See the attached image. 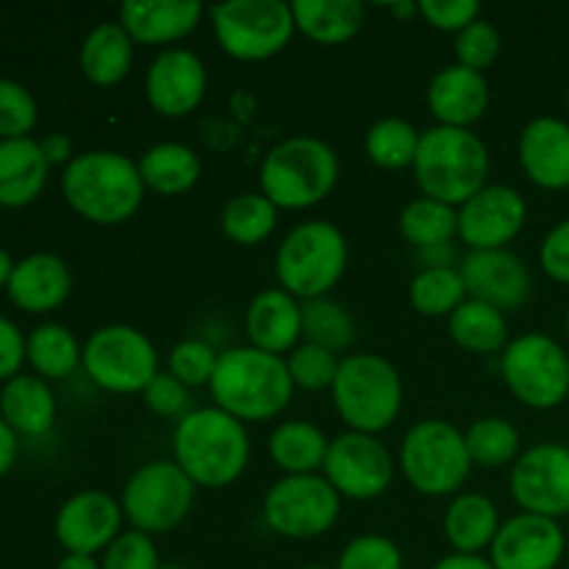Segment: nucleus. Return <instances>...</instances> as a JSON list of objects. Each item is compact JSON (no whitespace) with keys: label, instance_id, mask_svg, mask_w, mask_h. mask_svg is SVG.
<instances>
[{"label":"nucleus","instance_id":"1","mask_svg":"<svg viewBox=\"0 0 569 569\" xmlns=\"http://www.w3.org/2000/svg\"><path fill=\"white\" fill-rule=\"evenodd\" d=\"M172 461L192 478L194 487H231L248 470V428L217 406H198L172 428Z\"/></svg>","mask_w":569,"mask_h":569},{"label":"nucleus","instance_id":"2","mask_svg":"<svg viewBox=\"0 0 569 569\" xmlns=\"http://www.w3.org/2000/svg\"><path fill=\"white\" fill-rule=\"evenodd\" d=\"M209 392L217 409L248 426L283 415L292 403L295 383L287 359L264 353L253 345H239L220 353Z\"/></svg>","mask_w":569,"mask_h":569},{"label":"nucleus","instance_id":"3","mask_svg":"<svg viewBox=\"0 0 569 569\" xmlns=\"http://www.w3.org/2000/svg\"><path fill=\"white\" fill-rule=\"evenodd\" d=\"M61 192L70 209L94 226H122L139 211L144 183L137 161L117 150H87L64 167Z\"/></svg>","mask_w":569,"mask_h":569},{"label":"nucleus","instance_id":"4","mask_svg":"<svg viewBox=\"0 0 569 569\" xmlns=\"http://www.w3.org/2000/svg\"><path fill=\"white\" fill-rule=\"evenodd\" d=\"M411 170L422 198L459 209L489 183L492 156L472 128L433 126L422 131Z\"/></svg>","mask_w":569,"mask_h":569},{"label":"nucleus","instance_id":"5","mask_svg":"<svg viewBox=\"0 0 569 569\" xmlns=\"http://www.w3.org/2000/svg\"><path fill=\"white\" fill-rule=\"evenodd\" d=\"M339 181V156L326 139L289 137L267 150L259 167L261 194L278 209L303 211L322 203Z\"/></svg>","mask_w":569,"mask_h":569},{"label":"nucleus","instance_id":"6","mask_svg":"<svg viewBox=\"0 0 569 569\" xmlns=\"http://www.w3.org/2000/svg\"><path fill=\"white\" fill-rule=\"evenodd\" d=\"M331 400L348 431L378 437L398 422L403 409V378L383 356H342Z\"/></svg>","mask_w":569,"mask_h":569},{"label":"nucleus","instance_id":"7","mask_svg":"<svg viewBox=\"0 0 569 569\" xmlns=\"http://www.w3.org/2000/svg\"><path fill=\"white\" fill-rule=\"evenodd\" d=\"M350 248L345 233L328 220H309L283 237L276 253L278 287L300 303L328 298L348 270Z\"/></svg>","mask_w":569,"mask_h":569},{"label":"nucleus","instance_id":"8","mask_svg":"<svg viewBox=\"0 0 569 569\" xmlns=\"http://www.w3.org/2000/svg\"><path fill=\"white\" fill-rule=\"evenodd\" d=\"M398 465L409 487L426 498H456L472 472L465 431L448 420L411 426L400 442Z\"/></svg>","mask_w":569,"mask_h":569},{"label":"nucleus","instance_id":"9","mask_svg":"<svg viewBox=\"0 0 569 569\" xmlns=\"http://www.w3.org/2000/svg\"><path fill=\"white\" fill-rule=\"evenodd\" d=\"M500 376L522 406L559 409L569 398V356L548 333H520L500 353Z\"/></svg>","mask_w":569,"mask_h":569},{"label":"nucleus","instance_id":"10","mask_svg":"<svg viewBox=\"0 0 569 569\" xmlns=\"http://www.w3.org/2000/svg\"><path fill=\"white\" fill-rule=\"evenodd\" d=\"M194 495L198 487L176 461H148L122 487V517L148 537L170 533L189 517Z\"/></svg>","mask_w":569,"mask_h":569},{"label":"nucleus","instance_id":"11","mask_svg":"<svg viewBox=\"0 0 569 569\" xmlns=\"http://www.w3.org/2000/svg\"><path fill=\"white\" fill-rule=\"evenodd\" d=\"M209 22L220 48L237 61L272 59L298 31L292 6L283 0H233L211 6Z\"/></svg>","mask_w":569,"mask_h":569},{"label":"nucleus","instance_id":"12","mask_svg":"<svg viewBox=\"0 0 569 569\" xmlns=\"http://www.w3.org/2000/svg\"><path fill=\"white\" fill-rule=\"evenodd\" d=\"M83 370L94 387L111 395H142L159 376V350L133 326H103L83 345Z\"/></svg>","mask_w":569,"mask_h":569},{"label":"nucleus","instance_id":"13","mask_svg":"<svg viewBox=\"0 0 569 569\" xmlns=\"http://www.w3.org/2000/svg\"><path fill=\"white\" fill-rule=\"evenodd\" d=\"M261 515L267 528L278 537L317 539L337 526L342 515V498L322 472L283 476L267 489Z\"/></svg>","mask_w":569,"mask_h":569},{"label":"nucleus","instance_id":"14","mask_svg":"<svg viewBox=\"0 0 569 569\" xmlns=\"http://www.w3.org/2000/svg\"><path fill=\"white\" fill-rule=\"evenodd\" d=\"M322 476L339 492V498L376 500L392 487L395 459L387 445L372 433L345 431L328 445Z\"/></svg>","mask_w":569,"mask_h":569},{"label":"nucleus","instance_id":"15","mask_svg":"<svg viewBox=\"0 0 569 569\" xmlns=\"http://www.w3.org/2000/svg\"><path fill=\"white\" fill-rule=\"evenodd\" d=\"M509 489L526 515L559 520L569 515V445L539 442L511 465Z\"/></svg>","mask_w":569,"mask_h":569},{"label":"nucleus","instance_id":"16","mask_svg":"<svg viewBox=\"0 0 569 569\" xmlns=\"http://www.w3.org/2000/svg\"><path fill=\"white\" fill-rule=\"evenodd\" d=\"M528 220V203L515 187L487 183L459 206V239L467 250H506Z\"/></svg>","mask_w":569,"mask_h":569},{"label":"nucleus","instance_id":"17","mask_svg":"<svg viewBox=\"0 0 569 569\" xmlns=\"http://www.w3.org/2000/svg\"><path fill=\"white\" fill-rule=\"evenodd\" d=\"M209 72L203 59L187 48H167L150 61L144 72V98L161 117L181 120L206 98Z\"/></svg>","mask_w":569,"mask_h":569},{"label":"nucleus","instance_id":"18","mask_svg":"<svg viewBox=\"0 0 569 569\" xmlns=\"http://www.w3.org/2000/svg\"><path fill=\"white\" fill-rule=\"evenodd\" d=\"M567 537L559 520L539 515L509 517L489 548L495 569H556L565 559Z\"/></svg>","mask_w":569,"mask_h":569},{"label":"nucleus","instance_id":"19","mask_svg":"<svg viewBox=\"0 0 569 569\" xmlns=\"http://www.w3.org/2000/svg\"><path fill=\"white\" fill-rule=\"evenodd\" d=\"M467 298L483 300L506 315L517 311L531 298V270L517 253L506 250H467L459 261Z\"/></svg>","mask_w":569,"mask_h":569},{"label":"nucleus","instance_id":"20","mask_svg":"<svg viewBox=\"0 0 569 569\" xmlns=\"http://www.w3.org/2000/svg\"><path fill=\"white\" fill-rule=\"evenodd\" d=\"M122 506L100 489H87L67 500L56 515V539L67 553L94 556L103 553L122 533Z\"/></svg>","mask_w":569,"mask_h":569},{"label":"nucleus","instance_id":"21","mask_svg":"<svg viewBox=\"0 0 569 569\" xmlns=\"http://www.w3.org/2000/svg\"><path fill=\"white\" fill-rule=\"evenodd\" d=\"M244 331L253 348L287 359L303 339V303L287 289H261L244 311Z\"/></svg>","mask_w":569,"mask_h":569},{"label":"nucleus","instance_id":"22","mask_svg":"<svg viewBox=\"0 0 569 569\" xmlns=\"http://www.w3.org/2000/svg\"><path fill=\"white\" fill-rule=\"evenodd\" d=\"M517 156L531 183L548 192L569 189V122L559 117L531 120L522 128Z\"/></svg>","mask_w":569,"mask_h":569},{"label":"nucleus","instance_id":"23","mask_svg":"<svg viewBox=\"0 0 569 569\" xmlns=\"http://www.w3.org/2000/svg\"><path fill=\"white\" fill-rule=\"evenodd\" d=\"M203 6L192 0H128L120 6V26L133 44L170 48L198 28Z\"/></svg>","mask_w":569,"mask_h":569},{"label":"nucleus","instance_id":"24","mask_svg":"<svg viewBox=\"0 0 569 569\" xmlns=\"http://www.w3.org/2000/svg\"><path fill=\"white\" fill-rule=\"evenodd\" d=\"M428 109L437 126L472 128L489 109V81L483 72L450 64L428 83Z\"/></svg>","mask_w":569,"mask_h":569},{"label":"nucleus","instance_id":"25","mask_svg":"<svg viewBox=\"0 0 569 569\" xmlns=\"http://www.w3.org/2000/svg\"><path fill=\"white\" fill-rule=\"evenodd\" d=\"M72 289L70 267L53 253L26 256L14 264L9 281V298L28 315H44L59 309Z\"/></svg>","mask_w":569,"mask_h":569},{"label":"nucleus","instance_id":"26","mask_svg":"<svg viewBox=\"0 0 569 569\" xmlns=\"http://www.w3.org/2000/svg\"><path fill=\"white\" fill-rule=\"evenodd\" d=\"M442 531L453 553L481 556L500 531L498 506L481 492H459L445 509Z\"/></svg>","mask_w":569,"mask_h":569},{"label":"nucleus","instance_id":"27","mask_svg":"<svg viewBox=\"0 0 569 569\" xmlns=\"http://www.w3.org/2000/svg\"><path fill=\"white\" fill-rule=\"evenodd\" d=\"M50 164L42 148L26 139H3L0 142V206L22 209L42 194Z\"/></svg>","mask_w":569,"mask_h":569},{"label":"nucleus","instance_id":"28","mask_svg":"<svg viewBox=\"0 0 569 569\" xmlns=\"http://www.w3.org/2000/svg\"><path fill=\"white\" fill-rule=\"evenodd\" d=\"M78 64L94 87H114L126 81L133 64V39L120 22H100L87 33L78 53Z\"/></svg>","mask_w":569,"mask_h":569},{"label":"nucleus","instance_id":"29","mask_svg":"<svg viewBox=\"0 0 569 569\" xmlns=\"http://www.w3.org/2000/svg\"><path fill=\"white\" fill-rule=\"evenodd\" d=\"M295 28L317 44H345L361 31L367 9L361 0H295Z\"/></svg>","mask_w":569,"mask_h":569},{"label":"nucleus","instance_id":"30","mask_svg":"<svg viewBox=\"0 0 569 569\" xmlns=\"http://www.w3.org/2000/svg\"><path fill=\"white\" fill-rule=\"evenodd\" d=\"M328 445H331V439L315 422L287 420L272 428L267 450H270L272 465L283 476H315V472H322Z\"/></svg>","mask_w":569,"mask_h":569},{"label":"nucleus","instance_id":"31","mask_svg":"<svg viewBox=\"0 0 569 569\" xmlns=\"http://www.w3.org/2000/svg\"><path fill=\"white\" fill-rule=\"evenodd\" d=\"M139 176H142L144 189L164 198L189 192L200 181V156L183 142H159L142 153L137 161Z\"/></svg>","mask_w":569,"mask_h":569},{"label":"nucleus","instance_id":"32","mask_svg":"<svg viewBox=\"0 0 569 569\" xmlns=\"http://www.w3.org/2000/svg\"><path fill=\"white\" fill-rule=\"evenodd\" d=\"M448 333L461 350L476 356L503 353L506 345L511 342L509 320L503 311L476 298H467L448 317Z\"/></svg>","mask_w":569,"mask_h":569},{"label":"nucleus","instance_id":"33","mask_svg":"<svg viewBox=\"0 0 569 569\" xmlns=\"http://www.w3.org/2000/svg\"><path fill=\"white\" fill-rule=\"evenodd\" d=\"M0 411L11 431L42 437L53 428L56 398L42 378L17 376L6 381L3 392H0Z\"/></svg>","mask_w":569,"mask_h":569},{"label":"nucleus","instance_id":"34","mask_svg":"<svg viewBox=\"0 0 569 569\" xmlns=\"http://www.w3.org/2000/svg\"><path fill=\"white\" fill-rule=\"evenodd\" d=\"M26 359L42 378L61 381L78 370L83 348L70 328L59 326V322H44V326L33 328L31 337L26 339Z\"/></svg>","mask_w":569,"mask_h":569},{"label":"nucleus","instance_id":"35","mask_svg":"<svg viewBox=\"0 0 569 569\" xmlns=\"http://www.w3.org/2000/svg\"><path fill=\"white\" fill-rule=\"evenodd\" d=\"M398 226L406 242L417 250L453 244L459 237V209L431 198H417L400 211Z\"/></svg>","mask_w":569,"mask_h":569},{"label":"nucleus","instance_id":"36","mask_svg":"<svg viewBox=\"0 0 569 569\" xmlns=\"http://www.w3.org/2000/svg\"><path fill=\"white\" fill-rule=\"evenodd\" d=\"M278 211L281 209L261 192L237 194V198L228 200L220 214L222 233L231 242L253 248V244H261L272 237L278 226Z\"/></svg>","mask_w":569,"mask_h":569},{"label":"nucleus","instance_id":"37","mask_svg":"<svg viewBox=\"0 0 569 569\" xmlns=\"http://www.w3.org/2000/svg\"><path fill=\"white\" fill-rule=\"evenodd\" d=\"M422 133L403 117H383L367 128L365 153L381 170H409L415 167Z\"/></svg>","mask_w":569,"mask_h":569},{"label":"nucleus","instance_id":"38","mask_svg":"<svg viewBox=\"0 0 569 569\" xmlns=\"http://www.w3.org/2000/svg\"><path fill=\"white\" fill-rule=\"evenodd\" d=\"M467 300L459 267H426L409 283V303L422 317H450Z\"/></svg>","mask_w":569,"mask_h":569},{"label":"nucleus","instance_id":"39","mask_svg":"<svg viewBox=\"0 0 569 569\" xmlns=\"http://www.w3.org/2000/svg\"><path fill=\"white\" fill-rule=\"evenodd\" d=\"M472 467L500 470L520 459V431L506 417H481L465 431Z\"/></svg>","mask_w":569,"mask_h":569},{"label":"nucleus","instance_id":"40","mask_svg":"<svg viewBox=\"0 0 569 569\" xmlns=\"http://www.w3.org/2000/svg\"><path fill=\"white\" fill-rule=\"evenodd\" d=\"M303 339L317 348H326L331 353L342 356L356 342V320L348 306L328 298L306 300L303 303Z\"/></svg>","mask_w":569,"mask_h":569},{"label":"nucleus","instance_id":"41","mask_svg":"<svg viewBox=\"0 0 569 569\" xmlns=\"http://www.w3.org/2000/svg\"><path fill=\"white\" fill-rule=\"evenodd\" d=\"M339 361H342V356L309 342L298 345L287 356V367L295 389H306V392H326V389H331L333 381H337Z\"/></svg>","mask_w":569,"mask_h":569},{"label":"nucleus","instance_id":"42","mask_svg":"<svg viewBox=\"0 0 569 569\" xmlns=\"http://www.w3.org/2000/svg\"><path fill=\"white\" fill-rule=\"evenodd\" d=\"M217 359H220V353L206 339H183L167 356V372L189 389L209 387L217 370Z\"/></svg>","mask_w":569,"mask_h":569},{"label":"nucleus","instance_id":"43","mask_svg":"<svg viewBox=\"0 0 569 569\" xmlns=\"http://www.w3.org/2000/svg\"><path fill=\"white\" fill-rule=\"evenodd\" d=\"M337 569H403V553L383 533H361L345 545Z\"/></svg>","mask_w":569,"mask_h":569},{"label":"nucleus","instance_id":"44","mask_svg":"<svg viewBox=\"0 0 569 569\" xmlns=\"http://www.w3.org/2000/svg\"><path fill=\"white\" fill-rule=\"evenodd\" d=\"M500 33L498 28L489 20H476L472 26H467L465 31L456 33L453 53L456 64L467 67V70L487 72L489 67L498 61L500 56Z\"/></svg>","mask_w":569,"mask_h":569},{"label":"nucleus","instance_id":"45","mask_svg":"<svg viewBox=\"0 0 569 569\" xmlns=\"http://www.w3.org/2000/svg\"><path fill=\"white\" fill-rule=\"evenodd\" d=\"M37 126V100L22 83L0 78V142L26 139Z\"/></svg>","mask_w":569,"mask_h":569},{"label":"nucleus","instance_id":"46","mask_svg":"<svg viewBox=\"0 0 569 569\" xmlns=\"http://www.w3.org/2000/svg\"><path fill=\"white\" fill-rule=\"evenodd\" d=\"M100 569H161L159 548L153 537L128 528L103 550Z\"/></svg>","mask_w":569,"mask_h":569},{"label":"nucleus","instance_id":"47","mask_svg":"<svg viewBox=\"0 0 569 569\" xmlns=\"http://www.w3.org/2000/svg\"><path fill=\"white\" fill-rule=\"evenodd\" d=\"M144 409L153 411L156 417H167V420H183L189 411H194L192 406V389L183 387L176 376L170 372H159L153 381L144 387L142 392Z\"/></svg>","mask_w":569,"mask_h":569},{"label":"nucleus","instance_id":"48","mask_svg":"<svg viewBox=\"0 0 569 569\" xmlns=\"http://www.w3.org/2000/svg\"><path fill=\"white\" fill-rule=\"evenodd\" d=\"M420 17L442 33H461L467 26L481 20L478 0H420Z\"/></svg>","mask_w":569,"mask_h":569},{"label":"nucleus","instance_id":"49","mask_svg":"<svg viewBox=\"0 0 569 569\" xmlns=\"http://www.w3.org/2000/svg\"><path fill=\"white\" fill-rule=\"evenodd\" d=\"M539 264H542L545 276L553 278L556 283L569 287V217L561 220L548 231L539 248Z\"/></svg>","mask_w":569,"mask_h":569},{"label":"nucleus","instance_id":"50","mask_svg":"<svg viewBox=\"0 0 569 569\" xmlns=\"http://www.w3.org/2000/svg\"><path fill=\"white\" fill-rule=\"evenodd\" d=\"M22 361H26V339L14 322L0 317V381L17 378Z\"/></svg>","mask_w":569,"mask_h":569},{"label":"nucleus","instance_id":"51","mask_svg":"<svg viewBox=\"0 0 569 569\" xmlns=\"http://www.w3.org/2000/svg\"><path fill=\"white\" fill-rule=\"evenodd\" d=\"M39 148H42L44 161H48L50 167H56V164L67 167L72 159H76V156H72V142L67 133H48V137L39 142Z\"/></svg>","mask_w":569,"mask_h":569},{"label":"nucleus","instance_id":"52","mask_svg":"<svg viewBox=\"0 0 569 569\" xmlns=\"http://www.w3.org/2000/svg\"><path fill=\"white\" fill-rule=\"evenodd\" d=\"M417 259L422 261V270H426V267H459L456 264V244H439V248L417 250Z\"/></svg>","mask_w":569,"mask_h":569},{"label":"nucleus","instance_id":"53","mask_svg":"<svg viewBox=\"0 0 569 569\" xmlns=\"http://www.w3.org/2000/svg\"><path fill=\"white\" fill-rule=\"evenodd\" d=\"M17 459V437L14 431H11L9 422L0 417V478L9 472V467L14 465Z\"/></svg>","mask_w":569,"mask_h":569},{"label":"nucleus","instance_id":"54","mask_svg":"<svg viewBox=\"0 0 569 569\" xmlns=\"http://www.w3.org/2000/svg\"><path fill=\"white\" fill-rule=\"evenodd\" d=\"M433 569H495L487 556H465V553H450L439 559Z\"/></svg>","mask_w":569,"mask_h":569},{"label":"nucleus","instance_id":"55","mask_svg":"<svg viewBox=\"0 0 569 569\" xmlns=\"http://www.w3.org/2000/svg\"><path fill=\"white\" fill-rule=\"evenodd\" d=\"M387 11H389V14H392L398 22H411L417 14H420V6H417L415 0H398V3L387 6Z\"/></svg>","mask_w":569,"mask_h":569},{"label":"nucleus","instance_id":"56","mask_svg":"<svg viewBox=\"0 0 569 569\" xmlns=\"http://www.w3.org/2000/svg\"><path fill=\"white\" fill-rule=\"evenodd\" d=\"M56 569H100L94 556H76V553H67L64 559L56 565Z\"/></svg>","mask_w":569,"mask_h":569},{"label":"nucleus","instance_id":"57","mask_svg":"<svg viewBox=\"0 0 569 569\" xmlns=\"http://www.w3.org/2000/svg\"><path fill=\"white\" fill-rule=\"evenodd\" d=\"M11 272H14V261H11V256L0 248V287H9Z\"/></svg>","mask_w":569,"mask_h":569},{"label":"nucleus","instance_id":"58","mask_svg":"<svg viewBox=\"0 0 569 569\" xmlns=\"http://www.w3.org/2000/svg\"><path fill=\"white\" fill-rule=\"evenodd\" d=\"M303 569H337V567H326V565H311V567H303Z\"/></svg>","mask_w":569,"mask_h":569},{"label":"nucleus","instance_id":"59","mask_svg":"<svg viewBox=\"0 0 569 569\" xmlns=\"http://www.w3.org/2000/svg\"><path fill=\"white\" fill-rule=\"evenodd\" d=\"M565 331H567V339H569V309H567V317H565Z\"/></svg>","mask_w":569,"mask_h":569},{"label":"nucleus","instance_id":"60","mask_svg":"<svg viewBox=\"0 0 569 569\" xmlns=\"http://www.w3.org/2000/svg\"><path fill=\"white\" fill-rule=\"evenodd\" d=\"M161 569H189V567H181V565H167V567H161Z\"/></svg>","mask_w":569,"mask_h":569},{"label":"nucleus","instance_id":"61","mask_svg":"<svg viewBox=\"0 0 569 569\" xmlns=\"http://www.w3.org/2000/svg\"><path fill=\"white\" fill-rule=\"evenodd\" d=\"M567 114H569V92H567Z\"/></svg>","mask_w":569,"mask_h":569}]
</instances>
